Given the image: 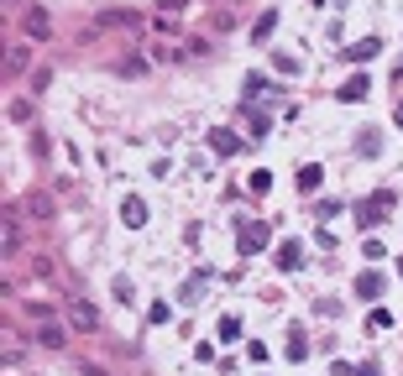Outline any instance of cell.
Masks as SVG:
<instances>
[{
	"mask_svg": "<svg viewBox=\"0 0 403 376\" xmlns=\"http://www.w3.org/2000/svg\"><path fill=\"white\" fill-rule=\"evenodd\" d=\"M356 293H361V298H378V293H382V277H378V272H361V277H356Z\"/></svg>",
	"mask_w": 403,
	"mask_h": 376,
	"instance_id": "10",
	"label": "cell"
},
{
	"mask_svg": "<svg viewBox=\"0 0 403 376\" xmlns=\"http://www.w3.org/2000/svg\"><path fill=\"white\" fill-rule=\"evenodd\" d=\"M205 141H210V152H215V157H236V152H241V141L231 136V131H210Z\"/></svg>",
	"mask_w": 403,
	"mask_h": 376,
	"instance_id": "5",
	"label": "cell"
},
{
	"mask_svg": "<svg viewBox=\"0 0 403 376\" xmlns=\"http://www.w3.org/2000/svg\"><path fill=\"white\" fill-rule=\"evenodd\" d=\"M387 209H393V194H372L367 204H361V214H356V225H361V230H378V225L387 220Z\"/></svg>",
	"mask_w": 403,
	"mask_h": 376,
	"instance_id": "1",
	"label": "cell"
},
{
	"mask_svg": "<svg viewBox=\"0 0 403 376\" xmlns=\"http://www.w3.org/2000/svg\"><path fill=\"white\" fill-rule=\"evenodd\" d=\"M246 126H251V136H267V110H257V115L246 120Z\"/></svg>",
	"mask_w": 403,
	"mask_h": 376,
	"instance_id": "20",
	"label": "cell"
},
{
	"mask_svg": "<svg viewBox=\"0 0 403 376\" xmlns=\"http://www.w3.org/2000/svg\"><path fill=\"white\" fill-rule=\"evenodd\" d=\"M262 89H267V78H262V74H246V94H251V100H257Z\"/></svg>",
	"mask_w": 403,
	"mask_h": 376,
	"instance_id": "21",
	"label": "cell"
},
{
	"mask_svg": "<svg viewBox=\"0 0 403 376\" xmlns=\"http://www.w3.org/2000/svg\"><path fill=\"white\" fill-rule=\"evenodd\" d=\"M293 183H299V194H314V188L325 183V168H319V163H304V168H299V178H293Z\"/></svg>",
	"mask_w": 403,
	"mask_h": 376,
	"instance_id": "7",
	"label": "cell"
},
{
	"mask_svg": "<svg viewBox=\"0 0 403 376\" xmlns=\"http://www.w3.org/2000/svg\"><path fill=\"white\" fill-rule=\"evenodd\" d=\"M120 220H126V225H147V204H142L137 194H126V199H120Z\"/></svg>",
	"mask_w": 403,
	"mask_h": 376,
	"instance_id": "9",
	"label": "cell"
},
{
	"mask_svg": "<svg viewBox=\"0 0 403 376\" xmlns=\"http://www.w3.org/2000/svg\"><path fill=\"white\" fill-rule=\"evenodd\" d=\"M273 69L278 74H299V58H293V52H273Z\"/></svg>",
	"mask_w": 403,
	"mask_h": 376,
	"instance_id": "14",
	"label": "cell"
},
{
	"mask_svg": "<svg viewBox=\"0 0 403 376\" xmlns=\"http://www.w3.org/2000/svg\"><path fill=\"white\" fill-rule=\"evenodd\" d=\"M356 376H382V366H378V360H367V366H356Z\"/></svg>",
	"mask_w": 403,
	"mask_h": 376,
	"instance_id": "22",
	"label": "cell"
},
{
	"mask_svg": "<svg viewBox=\"0 0 403 376\" xmlns=\"http://www.w3.org/2000/svg\"><path fill=\"white\" fill-rule=\"evenodd\" d=\"M273 26H278V11H262L257 26H251V37H257V42H267V37H273Z\"/></svg>",
	"mask_w": 403,
	"mask_h": 376,
	"instance_id": "11",
	"label": "cell"
},
{
	"mask_svg": "<svg viewBox=\"0 0 403 376\" xmlns=\"http://www.w3.org/2000/svg\"><path fill=\"white\" fill-rule=\"evenodd\" d=\"M378 146H382L378 131H361V136H356V152H361V157H378Z\"/></svg>",
	"mask_w": 403,
	"mask_h": 376,
	"instance_id": "12",
	"label": "cell"
},
{
	"mask_svg": "<svg viewBox=\"0 0 403 376\" xmlns=\"http://www.w3.org/2000/svg\"><path fill=\"white\" fill-rule=\"evenodd\" d=\"M210 277H215L210 266H199V272H194V277L178 288V298H183V303H199V293H205V282H210Z\"/></svg>",
	"mask_w": 403,
	"mask_h": 376,
	"instance_id": "6",
	"label": "cell"
},
{
	"mask_svg": "<svg viewBox=\"0 0 403 376\" xmlns=\"http://www.w3.org/2000/svg\"><path fill=\"white\" fill-rule=\"evenodd\" d=\"M246 188H251V194H267V188H273V178H267V172L257 168V172H251V178H246Z\"/></svg>",
	"mask_w": 403,
	"mask_h": 376,
	"instance_id": "16",
	"label": "cell"
},
{
	"mask_svg": "<svg viewBox=\"0 0 403 376\" xmlns=\"http://www.w3.org/2000/svg\"><path fill=\"white\" fill-rule=\"evenodd\" d=\"M236 334H241V319L225 314V319H220V340H236Z\"/></svg>",
	"mask_w": 403,
	"mask_h": 376,
	"instance_id": "17",
	"label": "cell"
},
{
	"mask_svg": "<svg viewBox=\"0 0 403 376\" xmlns=\"http://www.w3.org/2000/svg\"><path fill=\"white\" fill-rule=\"evenodd\" d=\"M367 329H393V314H387V308H372V319H367Z\"/></svg>",
	"mask_w": 403,
	"mask_h": 376,
	"instance_id": "15",
	"label": "cell"
},
{
	"mask_svg": "<svg viewBox=\"0 0 403 376\" xmlns=\"http://www.w3.org/2000/svg\"><path fill=\"white\" fill-rule=\"evenodd\" d=\"M26 32H32V37L47 32V16H42V11H32V16H26Z\"/></svg>",
	"mask_w": 403,
	"mask_h": 376,
	"instance_id": "18",
	"label": "cell"
},
{
	"mask_svg": "<svg viewBox=\"0 0 403 376\" xmlns=\"http://www.w3.org/2000/svg\"><path fill=\"white\" fill-rule=\"evenodd\" d=\"M304 266V246L299 240H283V246H278V272H299Z\"/></svg>",
	"mask_w": 403,
	"mask_h": 376,
	"instance_id": "3",
	"label": "cell"
},
{
	"mask_svg": "<svg viewBox=\"0 0 403 376\" xmlns=\"http://www.w3.org/2000/svg\"><path fill=\"white\" fill-rule=\"evenodd\" d=\"M304 356H309V340L293 329V334H288V360H304Z\"/></svg>",
	"mask_w": 403,
	"mask_h": 376,
	"instance_id": "13",
	"label": "cell"
},
{
	"mask_svg": "<svg viewBox=\"0 0 403 376\" xmlns=\"http://www.w3.org/2000/svg\"><path fill=\"white\" fill-rule=\"evenodd\" d=\"M236 246H241V257H257V251L267 246V225H262V220H257V225L241 220V225H236Z\"/></svg>",
	"mask_w": 403,
	"mask_h": 376,
	"instance_id": "2",
	"label": "cell"
},
{
	"mask_svg": "<svg viewBox=\"0 0 403 376\" xmlns=\"http://www.w3.org/2000/svg\"><path fill=\"white\" fill-rule=\"evenodd\" d=\"M168 314H173L168 303H152V308H147V319H152V324H168Z\"/></svg>",
	"mask_w": 403,
	"mask_h": 376,
	"instance_id": "19",
	"label": "cell"
},
{
	"mask_svg": "<svg viewBox=\"0 0 403 376\" xmlns=\"http://www.w3.org/2000/svg\"><path fill=\"white\" fill-rule=\"evenodd\" d=\"M378 52H382V42H378V37H361V42H351V47H346V58H351V63H367V58H378Z\"/></svg>",
	"mask_w": 403,
	"mask_h": 376,
	"instance_id": "8",
	"label": "cell"
},
{
	"mask_svg": "<svg viewBox=\"0 0 403 376\" xmlns=\"http://www.w3.org/2000/svg\"><path fill=\"white\" fill-rule=\"evenodd\" d=\"M367 89H372V78H367V74H351V78L341 84V100L356 105V100H367Z\"/></svg>",
	"mask_w": 403,
	"mask_h": 376,
	"instance_id": "4",
	"label": "cell"
}]
</instances>
